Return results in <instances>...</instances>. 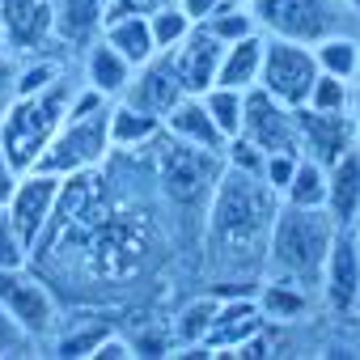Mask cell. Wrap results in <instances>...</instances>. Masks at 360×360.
Instances as JSON below:
<instances>
[{
    "mask_svg": "<svg viewBox=\"0 0 360 360\" xmlns=\"http://www.w3.org/2000/svg\"><path fill=\"white\" fill-rule=\"evenodd\" d=\"M13 183H18V169L9 165V157H5V148H0V204L9 200V191H13Z\"/></svg>",
    "mask_w": 360,
    "mask_h": 360,
    "instance_id": "f35d334b",
    "label": "cell"
},
{
    "mask_svg": "<svg viewBox=\"0 0 360 360\" xmlns=\"http://www.w3.org/2000/svg\"><path fill=\"white\" fill-rule=\"evenodd\" d=\"M85 85H94L102 98H110V102H119L123 94H127V85H131V77H136V64L127 60V56H119L102 34L89 43V51H85Z\"/></svg>",
    "mask_w": 360,
    "mask_h": 360,
    "instance_id": "ac0fdd59",
    "label": "cell"
},
{
    "mask_svg": "<svg viewBox=\"0 0 360 360\" xmlns=\"http://www.w3.org/2000/svg\"><path fill=\"white\" fill-rule=\"evenodd\" d=\"M318 288L335 314H356V305H360V242L352 229H335Z\"/></svg>",
    "mask_w": 360,
    "mask_h": 360,
    "instance_id": "30bf717a",
    "label": "cell"
},
{
    "mask_svg": "<svg viewBox=\"0 0 360 360\" xmlns=\"http://www.w3.org/2000/svg\"><path fill=\"white\" fill-rule=\"evenodd\" d=\"M250 144H259L263 153H301V136H297V110L276 102L267 89H246L242 94V131Z\"/></svg>",
    "mask_w": 360,
    "mask_h": 360,
    "instance_id": "9c48e42d",
    "label": "cell"
},
{
    "mask_svg": "<svg viewBox=\"0 0 360 360\" xmlns=\"http://www.w3.org/2000/svg\"><path fill=\"white\" fill-rule=\"evenodd\" d=\"M161 127H165V136L169 140H178V144H191V148H204V153H225V136H221V127L212 123V115H208V106H204V98L200 94H187V98H178L165 115H161Z\"/></svg>",
    "mask_w": 360,
    "mask_h": 360,
    "instance_id": "5bb4252c",
    "label": "cell"
},
{
    "mask_svg": "<svg viewBox=\"0 0 360 360\" xmlns=\"http://www.w3.org/2000/svg\"><path fill=\"white\" fill-rule=\"evenodd\" d=\"M297 157H301V153H267V161H263V183H267L276 195L288 187V178H292V169H297Z\"/></svg>",
    "mask_w": 360,
    "mask_h": 360,
    "instance_id": "e575fe53",
    "label": "cell"
},
{
    "mask_svg": "<svg viewBox=\"0 0 360 360\" xmlns=\"http://www.w3.org/2000/svg\"><path fill=\"white\" fill-rule=\"evenodd\" d=\"M263 326H267V318H263L259 301H246V297L242 301H221L217 314H212V326L204 335V352L208 356H233Z\"/></svg>",
    "mask_w": 360,
    "mask_h": 360,
    "instance_id": "9a60e30c",
    "label": "cell"
},
{
    "mask_svg": "<svg viewBox=\"0 0 360 360\" xmlns=\"http://www.w3.org/2000/svg\"><path fill=\"white\" fill-rule=\"evenodd\" d=\"M347 115H352V136H356V148H360V89L352 94V106H347Z\"/></svg>",
    "mask_w": 360,
    "mask_h": 360,
    "instance_id": "ab89813d",
    "label": "cell"
},
{
    "mask_svg": "<svg viewBox=\"0 0 360 360\" xmlns=\"http://www.w3.org/2000/svg\"><path fill=\"white\" fill-rule=\"evenodd\" d=\"M221 157L217 153H204V148H191V144H178L169 140V153L161 157V183L169 191V200L178 204H195L204 195V169H212ZM221 178V174H217ZM208 178V183H217Z\"/></svg>",
    "mask_w": 360,
    "mask_h": 360,
    "instance_id": "4fadbf2b",
    "label": "cell"
},
{
    "mask_svg": "<svg viewBox=\"0 0 360 360\" xmlns=\"http://www.w3.org/2000/svg\"><path fill=\"white\" fill-rule=\"evenodd\" d=\"M221 157L229 161V169H242V174L263 178V161H267V153H263L259 144H250L246 136H233V140L225 144V153H221Z\"/></svg>",
    "mask_w": 360,
    "mask_h": 360,
    "instance_id": "836d02e7",
    "label": "cell"
},
{
    "mask_svg": "<svg viewBox=\"0 0 360 360\" xmlns=\"http://www.w3.org/2000/svg\"><path fill=\"white\" fill-rule=\"evenodd\" d=\"M263 34H246L238 43H225L221 51V68H217V85H229V89H255L259 85V68H263Z\"/></svg>",
    "mask_w": 360,
    "mask_h": 360,
    "instance_id": "ffe728a7",
    "label": "cell"
},
{
    "mask_svg": "<svg viewBox=\"0 0 360 360\" xmlns=\"http://www.w3.org/2000/svg\"><path fill=\"white\" fill-rule=\"evenodd\" d=\"M123 98H127L131 106L157 115V119H161L178 98H187L183 81H178V68H174V56H169V51H157L153 60H144V64L136 68V77H131V85H127Z\"/></svg>",
    "mask_w": 360,
    "mask_h": 360,
    "instance_id": "7c38bea8",
    "label": "cell"
},
{
    "mask_svg": "<svg viewBox=\"0 0 360 360\" xmlns=\"http://www.w3.org/2000/svg\"><path fill=\"white\" fill-rule=\"evenodd\" d=\"M110 13V0H56V39L60 43H94Z\"/></svg>",
    "mask_w": 360,
    "mask_h": 360,
    "instance_id": "d6986e66",
    "label": "cell"
},
{
    "mask_svg": "<svg viewBox=\"0 0 360 360\" xmlns=\"http://www.w3.org/2000/svg\"><path fill=\"white\" fill-rule=\"evenodd\" d=\"M280 195L255 174L225 169L208 204V238L221 255H267V233Z\"/></svg>",
    "mask_w": 360,
    "mask_h": 360,
    "instance_id": "6da1fadb",
    "label": "cell"
},
{
    "mask_svg": "<svg viewBox=\"0 0 360 360\" xmlns=\"http://www.w3.org/2000/svg\"><path fill=\"white\" fill-rule=\"evenodd\" d=\"M314 60H318V72H330V77L356 85V72H360V39L347 34V30L326 34L322 43H314Z\"/></svg>",
    "mask_w": 360,
    "mask_h": 360,
    "instance_id": "603a6c76",
    "label": "cell"
},
{
    "mask_svg": "<svg viewBox=\"0 0 360 360\" xmlns=\"http://www.w3.org/2000/svg\"><path fill=\"white\" fill-rule=\"evenodd\" d=\"M106 330H110L106 322H85V326H77V330H56V335H51V356H72V360H81V356H89V352L98 347V339H102Z\"/></svg>",
    "mask_w": 360,
    "mask_h": 360,
    "instance_id": "f546056e",
    "label": "cell"
},
{
    "mask_svg": "<svg viewBox=\"0 0 360 360\" xmlns=\"http://www.w3.org/2000/svg\"><path fill=\"white\" fill-rule=\"evenodd\" d=\"M60 191H64V178H56V174H47V169H26V174H18V183H13V191H9V200H5V208H9L18 233L26 238L30 255H34V246L43 242V233H47L51 221H56Z\"/></svg>",
    "mask_w": 360,
    "mask_h": 360,
    "instance_id": "52a82bcc",
    "label": "cell"
},
{
    "mask_svg": "<svg viewBox=\"0 0 360 360\" xmlns=\"http://www.w3.org/2000/svg\"><path fill=\"white\" fill-rule=\"evenodd\" d=\"M250 13L259 22V34L292 39V43H322L326 34L347 30L352 13L343 0H250Z\"/></svg>",
    "mask_w": 360,
    "mask_h": 360,
    "instance_id": "5b68a950",
    "label": "cell"
},
{
    "mask_svg": "<svg viewBox=\"0 0 360 360\" xmlns=\"http://www.w3.org/2000/svg\"><path fill=\"white\" fill-rule=\"evenodd\" d=\"M343 9H347L352 18H360V0H343Z\"/></svg>",
    "mask_w": 360,
    "mask_h": 360,
    "instance_id": "60d3db41",
    "label": "cell"
},
{
    "mask_svg": "<svg viewBox=\"0 0 360 360\" xmlns=\"http://www.w3.org/2000/svg\"><path fill=\"white\" fill-rule=\"evenodd\" d=\"M200 98H204V106H208L212 123L221 127V136H225V140H233V136L242 131V89L212 85V89H204Z\"/></svg>",
    "mask_w": 360,
    "mask_h": 360,
    "instance_id": "83f0119b",
    "label": "cell"
},
{
    "mask_svg": "<svg viewBox=\"0 0 360 360\" xmlns=\"http://www.w3.org/2000/svg\"><path fill=\"white\" fill-rule=\"evenodd\" d=\"M127 356H136V347H131V339H123L119 330H106V335L98 339V347L89 352V360H127Z\"/></svg>",
    "mask_w": 360,
    "mask_h": 360,
    "instance_id": "8d00e7d4",
    "label": "cell"
},
{
    "mask_svg": "<svg viewBox=\"0 0 360 360\" xmlns=\"http://www.w3.org/2000/svg\"><path fill=\"white\" fill-rule=\"evenodd\" d=\"M34 343H39V339H34L5 305H0V356H30Z\"/></svg>",
    "mask_w": 360,
    "mask_h": 360,
    "instance_id": "d6a6232c",
    "label": "cell"
},
{
    "mask_svg": "<svg viewBox=\"0 0 360 360\" xmlns=\"http://www.w3.org/2000/svg\"><path fill=\"white\" fill-rule=\"evenodd\" d=\"M148 30H153V47L157 51H174L178 43L195 30V22H191V13L178 5V0H165V5H157L148 13Z\"/></svg>",
    "mask_w": 360,
    "mask_h": 360,
    "instance_id": "484cf974",
    "label": "cell"
},
{
    "mask_svg": "<svg viewBox=\"0 0 360 360\" xmlns=\"http://www.w3.org/2000/svg\"><path fill=\"white\" fill-rule=\"evenodd\" d=\"M165 0H110V13L106 18H119V13H153Z\"/></svg>",
    "mask_w": 360,
    "mask_h": 360,
    "instance_id": "74e56055",
    "label": "cell"
},
{
    "mask_svg": "<svg viewBox=\"0 0 360 360\" xmlns=\"http://www.w3.org/2000/svg\"><path fill=\"white\" fill-rule=\"evenodd\" d=\"M297 136H301V157H314L318 165H335L347 148H356L347 110L297 106Z\"/></svg>",
    "mask_w": 360,
    "mask_h": 360,
    "instance_id": "8fae6325",
    "label": "cell"
},
{
    "mask_svg": "<svg viewBox=\"0 0 360 360\" xmlns=\"http://www.w3.org/2000/svg\"><path fill=\"white\" fill-rule=\"evenodd\" d=\"M263 68H259V89H267L276 102L284 106H305L314 81H318V60L314 47L292 43V39H271L263 34Z\"/></svg>",
    "mask_w": 360,
    "mask_h": 360,
    "instance_id": "8992f818",
    "label": "cell"
},
{
    "mask_svg": "<svg viewBox=\"0 0 360 360\" xmlns=\"http://www.w3.org/2000/svg\"><path fill=\"white\" fill-rule=\"evenodd\" d=\"M352 81H339V77H330V72H318V81H314V89H309V98H305V106H314V110H347L352 106Z\"/></svg>",
    "mask_w": 360,
    "mask_h": 360,
    "instance_id": "4dcf8cb0",
    "label": "cell"
},
{
    "mask_svg": "<svg viewBox=\"0 0 360 360\" xmlns=\"http://www.w3.org/2000/svg\"><path fill=\"white\" fill-rule=\"evenodd\" d=\"M161 136H165V127L157 115L131 106L127 98L110 102V148H148Z\"/></svg>",
    "mask_w": 360,
    "mask_h": 360,
    "instance_id": "44dd1931",
    "label": "cell"
},
{
    "mask_svg": "<svg viewBox=\"0 0 360 360\" xmlns=\"http://www.w3.org/2000/svg\"><path fill=\"white\" fill-rule=\"evenodd\" d=\"M352 233H356V242H360V217H356V225H352Z\"/></svg>",
    "mask_w": 360,
    "mask_h": 360,
    "instance_id": "b9f144b4",
    "label": "cell"
},
{
    "mask_svg": "<svg viewBox=\"0 0 360 360\" xmlns=\"http://www.w3.org/2000/svg\"><path fill=\"white\" fill-rule=\"evenodd\" d=\"M217 305L221 301H191L183 314H178V343L183 347H204V335H208V326H212V314H217Z\"/></svg>",
    "mask_w": 360,
    "mask_h": 360,
    "instance_id": "f1b7e54d",
    "label": "cell"
},
{
    "mask_svg": "<svg viewBox=\"0 0 360 360\" xmlns=\"http://www.w3.org/2000/svg\"><path fill=\"white\" fill-rule=\"evenodd\" d=\"M326 217L339 229H352L360 217V148H347L335 165H326Z\"/></svg>",
    "mask_w": 360,
    "mask_h": 360,
    "instance_id": "e0dca14e",
    "label": "cell"
},
{
    "mask_svg": "<svg viewBox=\"0 0 360 360\" xmlns=\"http://www.w3.org/2000/svg\"><path fill=\"white\" fill-rule=\"evenodd\" d=\"M356 89H360V72H356Z\"/></svg>",
    "mask_w": 360,
    "mask_h": 360,
    "instance_id": "7bdbcfd3",
    "label": "cell"
},
{
    "mask_svg": "<svg viewBox=\"0 0 360 360\" xmlns=\"http://www.w3.org/2000/svg\"><path fill=\"white\" fill-rule=\"evenodd\" d=\"M102 39H106L119 56H127L136 68L157 56L153 30H148V13H119V18H106V22H102Z\"/></svg>",
    "mask_w": 360,
    "mask_h": 360,
    "instance_id": "7402d4cb",
    "label": "cell"
},
{
    "mask_svg": "<svg viewBox=\"0 0 360 360\" xmlns=\"http://www.w3.org/2000/svg\"><path fill=\"white\" fill-rule=\"evenodd\" d=\"M305 288H297V284H288V280H267L263 284V297H259V309H263V318L267 322H292V318H301L305 314Z\"/></svg>",
    "mask_w": 360,
    "mask_h": 360,
    "instance_id": "4316f807",
    "label": "cell"
},
{
    "mask_svg": "<svg viewBox=\"0 0 360 360\" xmlns=\"http://www.w3.org/2000/svg\"><path fill=\"white\" fill-rule=\"evenodd\" d=\"M280 204L292 208H326V165L314 157H297V169L288 178V187L280 191Z\"/></svg>",
    "mask_w": 360,
    "mask_h": 360,
    "instance_id": "cb8c5ba5",
    "label": "cell"
},
{
    "mask_svg": "<svg viewBox=\"0 0 360 360\" xmlns=\"http://www.w3.org/2000/svg\"><path fill=\"white\" fill-rule=\"evenodd\" d=\"M26 259H30V246H26V238L18 233V225H13L9 208L0 204V271H9V267H26Z\"/></svg>",
    "mask_w": 360,
    "mask_h": 360,
    "instance_id": "1f68e13d",
    "label": "cell"
},
{
    "mask_svg": "<svg viewBox=\"0 0 360 360\" xmlns=\"http://www.w3.org/2000/svg\"><path fill=\"white\" fill-rule=\"evenodd\" d=\"M18 56L13 51H0V119H5V110L13 106L18 98Z\"/></svg>",
    "mask_w": 360,
    "mask_h": 360,
    "instance_id": "d590c367",
    "label": "cell"
},
{
    "mask_svg": "<svg viewBox=\"0 0 360 360\" xmlns=\"http://www.w3.org/2000/svg\"><path fill=\"white\" fill-rule=\"evenodd\" d=\"M356 309H360V305H356Z\"/></svg>",
    "mask_w": 360,
    "mask_h": 360,
    "instance_id": "ee69618b",
    "label": "cell"
},
{
    "mask_svg": "<svg viewBox=\"0 0 360 360\" xmlns=\"http://www.w3.org/2000/svg\"><path fill=\"white\" fill-rule=\"evenodd\" d=\"M200 26H204L212 39H221V43H238V39H246V34H259V22H255V13H250V0H225V5L212 9Z\"/></svg>",
    "mask_w": 360,
    "mask_h": 360,
    "instance_id": "d4e9b609",
    "label": "cell"
},
{
    "mask_svg": "<svg viewBox=\"0 0 360 360\" xmlns=\"http://www.w3.org/2000/svg\"><path fill=\"white\" fill-rule=\"evenodd\" d=\"M335 229L339 225L326 217V208H292V204H280L276 208V221H271V233H267V255H263L271 280H288L297 288L318 284Z\"/></svg>",
    "mask_w": 360,
    "mask_h": 360,
    "instance_id": "7a4b0ae2",
    "label": "cell"
},
{
    "mask_svg": "<svg viewBox=\"0 0 360 360\" xmlns=\"http://www.w3.org/2000/svg\"><path fill=\"white\" fill-rule=\"evenodd\" d=\"M110 153L115 148H110V102H106V106H98L89 115L64 119L60 131L51 136V144L43 148L34 169H47L56 178H77V174L98 169Z\"/></svg>",
    "mask_w": 360,
    "mask_h": 360,
    "instance_id": "277c9868",
    "label": "cell"
},
{
    "mask_svg": "<svg viewBox=\"0 0 360 360\" xmlns=\"http://www.w3.org/2000/svg\"><path fill=\"white\" fill-rule=\"evenodd\" d=\"M221 51L225 43L212 39L204 26H195L183 43H178L169 56H174V68H178V81H183L187 94H204L217 85V68H221Z\"/></svg>",
    "mask_w": 360,
    "mask_h": 360,
    "instance_id": "2e32d148",
    "label": "cell"
},
{
    "mask_svg": "<svg viewBox=\"0 0 360 360\" xmlns=\"http://www.w3.org/2000/svg\"><path fill=\"white\" fill-rule=\"evenodd\" d=\"M77 85L81 81H72L68 72H60L47 89L13 98V106L5 110V119H0V148H5V157H9V165L18 174H26V169L39 165L43 148L51 144V136L68 119V102H72Z\"/></svg>",
    "mask_w": 360,
    "mask_h": 360,
    "instance_id": "3957f363",
    "label": "cell"
},
{
    "mask_svg": "<svg viewBox=\"0 0 360 360\" xmlns=\"http://www.w3.org/2000/svg\"><path fill=\"white\" fill-rule=\"evenodd\" d=\"M0 305H5L39 343L60 330V305H56L51 288L34 271H26V267L0 271Z\"/></svg>",
    "mask_w": 360,
    "mask_h": 360,
    "instance_id": "ba28073f",
    "label": "cell"
}]
</instances>
